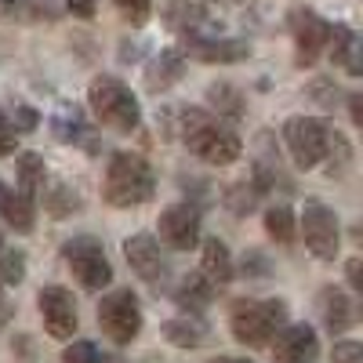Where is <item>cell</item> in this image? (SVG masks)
Here are the masks:
<instances>
[{
    "label": "cell",
    "mask_w": 363,
    "mask_h": 363,
    "mask_svg": "<svg viewBox=\"0 0 363 363\" xmlns=\"http://www.w3.org/2000/svg\"><path fill=\"white\" fill-rule=\"evenodd\" d=\"M349 116L356 120V128H363V91L349 99Z\"/></svg>",
    "instance_id": "cell-36"
},
{
    "label": "cell",
    "mask_w": 363,
    "mask_h": 363,
    "mask_svg": "<svg viewBox=\"0 0 363 363\" xmlns=\"http://www.w3.org/2000/svg\"><path fill=\"white\" fill-rule=\"evenodd\" d=\"M37 120H40V116L29 109V106H15V128H18V131H33Z\"/></svg>",
    "instance_id": "cell-34"
},
{
    "label": "cell",
    "mask_w": 363,
    "mask_h": 363,
    "mask_svg": "<svg viewBox=\"0 0 363 363\" xmlns=\"http://www.w3.org/2000/svg\"><path fill=\"white\" fill-rule=\"evenodd\" d=\"M15 149H18V128L0 113V157H11Z\"/></svg>",
    "instance_id": "cell-32"
},
{
    "label": "cell",
    "mask_w": 363,
    "mask_h": 363,
    "mask_svg": "<svg viewBox=\"0 0 363 363\" xmlns=\"http://www.w3.org/2000/svg\"><path fill=\"white\" fill-rule=\"evenodd\" d=\"M116 8L131 26H145L149 22V0H116Z\"/></svg>",
    "instance_id": "cell-30"
},
{
    "label": "cell",
    "mask_w": 363,
    "mask_h": 363,
    "mask_svg": "<svg viewBox=\"0 0 363 363\" xmlns=\"http://www.w3.org/2000/svg\"><path fill=\"white\" fill-rule=\"evenodd\" d=\"M265 233L277 240L280 247H291L294 244V215H291L287 203H272L265 211Z\"/></svg>",
    "instance_id": "cell-25"
},
{
    "label": "cell",
    "mask_w": 363,
    "mask_h": 363,
    "mask_svg": "<svg viewBox=\"0 0 363 363\" xmlns=\"http://www.w3.org/2000/svg\"><path fill=\"white\" fill-rule=\"evenodd\" d=\"M229 327H233V338L247 349H262L272 345L277 335L287 327V301L280 298H244V301H233V313H229Z\"/></svg>",
    "instance_id": "cell-2"
},
{
    "label": "cell",
    "mask_w": 363,
    "mask_h": 363,
    "mask_svg": "<svg viewBox=\"0 0 363 363\" xmlns=\"http://www.w3.org/2000/svg\"><path fill=\"white\" fill-rule=\"evenodd\" d=\"M330 33H335V26H330V22H323L316 11H306V8L291 11L294 58H298V66H301V69H306V66H313L316 58L323 55V48H330Z\"/></svg>",
    "instance_id": "cell-9"
},
{
    "label": "cell",
    "mask_w": 363,
    "mask_h": 363,
    "mask_svg": "<svg viewBox=\"0 0 363 363\" xmlns=\"http://www.w3.org/2000/svg\"><path fill=\"white\" fill-rule=\"evenodd\" d=\"M87 106L95 113V120L109 131H120V135H131L138 131L142 124V106L135 99V91L116 80V77H95L87 87Z\"/></svg>",
    "instance_id": "cell-3"
},
{
    "label": "cell",
    "mask_w": 363,
    "mask_h": 363,
    "mask_svg": "<svg viewBox=\"0 0 363 363\" xmlns=\"http://www.w3.org/2000/svg\"><path fill=\"white\" fill-rule=\"evenodd\" d=\"M62 258L73 269V277L80 280V287L102 291V287L113 284V265H109V258H106V251L95 236H73L62 247Z\"/></svg>",
    "instance_id": "cell-6"
},
{
    "label": "cell",
    "mask_w": 363,
    "mask_h": 363,
    "mask_svg": "<svg viewBox=\"0 0 363 363\" xmlns=\"http://www.w3.org/2000/svg\"><path fill=\"white\" fill-rule=\"evenodd\" d=\"M18 8V0H0V11H15Z\"/></svg>",
    "instance_id": "cell-39"
},
{
    "label": "cell",
    "mask_w": 363,
    "mask_h": 363,
    "mask_svg": "<svg viewBox=\"0 0 363 363\" xmlns=\"http://www.w3.org/2000/svg\"><path fill=\"white\" fill-rule=\"evenodd\" d=\"M207 102H211V109H215L218 116H229V120H236L240 113H244V95H240L233 84H211L207 87Z\"/></svg>",
    "instance_id": "cell-26"
},
{
    "label": "cell",
    "mask_w": 363,
    "mask_h": 363,
    "mask_svg": "<svg viewBox=\"0 0 363 363\" xmlns=\"http://www.w3.org/2000/svg\"><path fill=\"white\" fill-rule=\"evenodd\" d=\"M37 306H40V316H44V327H48L51 338L66 342V338L77 335L80 316H77V301L66 287H44L37 294Z\"/></svg>",
    "instance_id": "cell-10"
},
{
    "label": "cell",
    "mask_w": 363,
    "mask_h": 363,
    "mask_svg": "<svg viewBox=\"0 0 363 363\" xmlns=\"http://www.w3.org/2000/svg\"><path fill=\"white\" fill-rule=\"evenodd\" d=\"M330 363H363V342H335Z\"/></svg>",
    "instance_id": "cell-31"
},
{
    "label": "cell",
    "mask_w": 363,
    "mask_h": 363,
    "mask_svg": "<svg viewBox=\"0 0 363 363\" xmlns=\"http://www.w3.org/2000/svg\"><path fill=\"white\" fill-rule=\"evenodd\" d=\"M11 320V301H8V294H4V284H0V327H4Z\"/></svg>",
    "instance_id": "cell-37"
},
{
    "label": "cell",
    "mask_w": 363,
    "mask_h": 363,
    "mask_svg": "<svg viewBox=\"0 0 363 363\" xmlns=\"http://www.w3.org/2000/svg\"><path fill=\"white\" fill-rule=\"evenodd\" d=\"M153 189H157L153 167H149L138 153H116L109 160L106 186H102V196H106L109 207H116V211L138 207L145 200H153Z\"/></svg>",
    "instance_id": "cell-4"
},
{
    "label": "cell",
    "mask_w": 363,
    "mask_h": 363,
    "mask_svg": "<svg viewBox=\"0 0 363 363\" xmlns=\"http://www.w3.org/2000/svg\"><path fill=\"white\" fill-rule=\"evenodd\" d=\"M62 363H102L95 342H73L66 352H62Z\"/></svg>",
    "instance_id": "cell-29"
},
{
    "label": "cell",
    "mask_w": 363,
    "mask_h": 363,
    "mask_svg": "<svg viewBox=\"0 0 363 363\" xmlns=\"http://www.w3.org/2000/svg\"><path fill=\"white\" fill-rule=\"evenodd\" d=\"M186 44H189V55L200 58L203 66H233V62H244L251 55L247 40H225V37L203 40L200 33H193V37H186Z\"/></svg>",
    "instance_id": "cell-14"
},
{
    "label": "cell",
    "mask_w": 363,
    "mask_h": 363,
    "mask_svg": "<svg viewBox=\"0 0 363 363\" xmlns=\"http://www.w3.org/2000/svg\"><path fill=\"white\" fill-rule=\"evenodd\" d=\"M215 363H255V359H247V356H218Z\"/></svg>",
    "instance_id": "cell-38"
},
{
    "label": "cell",
    "mask_w": 363,
    "mask_h": 363,
    "mask_svg": "<svg viewBox=\"0 0 363 363\" xmlns=\"http://www.w3.org/2000/svg\"><path fill=\"white\" fill-rule=\"evenodd\" d=\"M102 363H124V359H102Z\"/></svg>",
    "instance_id": "cell-40"
},
{
    "label": "cell",
    "mask_w": 363,
    "mask_h": 363,
    "mask_svg": "<svg viewBox=\"0 0 363 363\" xmlns=\"http://www.w3.org/2000/svg\"><path fill=\"white\" fill-rule=\"evenodd\" d=\"M178 124H182V142H186V149L211 167H229V164L240 160V153H244L240 135L203 109H186Z\"/></svg>",
    "instance_id": "cell-1"
},
{
    "label": "cell",
    "mask_w": 363,
    "mask_h": 363,
    "mask_svg": "<svg viewBox=\"0 0 363 363\" xmlns=\"http://www.w3.org/2000/svg\"><path fill=\"white\" fill-rule=\"evenodd\" d=\"M345 277H349V284H352V291L359 294V306H363V262H359V258H352V262H345Z\"/></svg>",
    "instance_id": "cell-33"
},
{
    "label": "cell",
    "mask_w": 363,
    "mask_h": 363,
    "mask_svg": "<svg viewBox=\"0 0 363 363\" xmlns=\"http://www.w3.org/2000/svg\"><path fill=\"white\" fill-rule=\"evenodd\" d=\"M51 131L69 145H84L87 153H99V138H95V131H91V124L84 120L80 106H58L55 116H51Z\"/></svg>",
    "instance_id": "cell-15"
},
{
    "label": "cell",
    "mask_w": 363,
    "mask_h": 363,
    "mask_svg": "<svg viewBox=\"0 0 363 363\" xmlns=\"http://www.w3.org/2000/svg\"><path fill=\"white\" fill-rule=\"evenodd\" d=\"M301 236H306V247L320 258V262H335L338 247H342V229L338 218L323 200H306L301 211Z\"/></svg>",
    "instance_id": "cell-8"
},
{
    "label": "cell",
    "mask_w": 363,
    "mask_h": 363,
    "mask_svg": "<svg viewBox=\"0 0 363 363\" xmlns=\"http://www.w3.org/2000/svg\"><path fill=\"white\" fill-rule=\"evenodd\" d=\"M284 142H287V153L294 160V167L309 171L320 160L330 157V142H335V131H327L320 120L309 116H291L287 128H284Z\"/></svg>",
    "instance_id": "cell-5"
},
{
    "label": "cell",
    "mask_w": 363,
    "mask_h": 363,
    "mask_svg": "<svg viewBox=\"0 0 363 363\" xmlns=\"http://www.w3.org/2000/svg\"><path fill=\"white\" fill-rule=\"evenodd\" d=\"M320 338L309 323H287L272 342V363H316Z\"/></svg>",
    "instance_id": "cell-13"
},
{
    "label": "cell",
    "mask_w": 363,
    "mask_h": 363,
    "mask_svg": "<svg viewBox=\"0 0 363 363\" xmlns=\"http://www.w3.org/2000/svg\"><path fill=\"white\" fill-rule=\"evenodd\" d=\"M330 62L349 77H363V37L349 26H335L330 33Z\"/></svg>",
    "instance_id": "cell-16"
},
{
    "label": "cell",
    "mask_w": 363,
    "mask_h": 363,
    "mask_svg": "<svg viewBox=\"0 0 363 363\" xmlns=\"http://www.w3.org/2000/svg\"><path fill=\"white\" fill-rule=\"evenodd\" d=\"M160 240L171 251H193L200 244V211L193 203H171L160 215Z\"/></svg>",
    "instance_id": "cell-12"
},
{
    "label": "cell",
    "mask_w": 363,
    "mask_h": 363,
    "mask_svg": "<svg viewBox=\"0 0 363 363\" xmlns=\"http://www.w3.org/2000/svg\"><path fill=\"white\" fill-rule=\"evenodd\" d=\"M258 196H262V189L258 186H233L229 193H225V203H229V211L233 215H251L255 211V203H258Z\"/></svg>",
    "instance_id": "cell-28"
},
{
    "label": "cell",
    "mask_w": 363,
    "mask_h": 363,
    "mask_svg": "<svg viewBox=\"0 0 363 363\" xmlns=\"http://www.w3.org/2000/svg\"><path fill=\"white\" fill-rule=\"evenodd\" d=\"M95 4L99 0H66V11H73L77 18H91L95 15Z\"/></svg>",
    "instance_id": "cell-35"
},
{
    "label": "cell",
    "mask_w": 363,
    "mask_h": 363,
    "mask_svg": "<svg viewBox=\"0 0 363 363\" xmlns=\"http://www.w3.org/2000/svg\"><path fill=\"white\" fill-rule=\"evenodd\" d=\"M215 280L207 277V272L200 269V272H189V277H182V284L174 287V301L186 313H203L207 306H211V298H215Z\"/></svg>",
    "instance_id": "cell-18"
},
{
    "label": "cell",
    "mask_w": 363,
    "mask_h": 363,
    "mask_svg": "<svg viewBox=\"0 0 363 363\" xmlns=\"http://www.w3.org/2000/svg\"><path fill=\"white\" fill-rule=\"evenodd\" d=\"M167 22H171L174 33H182V37L200 33V22H203L200 0H174V4L167 8Z\"/></svg>",
    "instance_id": "cell-24"
},
{
    "label": "cell",
    "mask_w": 363,
    "mask_h": 363,
    "mask_svg": "<svg viewBox=\"0 0 363 363\" xmlns=\"http://www.w3.org/2000/svg\"><path fill=\"white\" fill-rule=\"evenodd\" d=\"M99 327L109 335L113 345H131L142 330V306L131 291H113L99 306Z\"/></svg>",
    "instance_id": "cell-7"
},
{
    "label": "cell",
    "mask_w": 363,
    "mask_h": 363,
    "mask_svg": "<svg viewBox=\"0 0 363 363\" xmlns=\"http://www.w3.org/2000/svg\"><path fill=\"white\" fill-rule=\"evenodd\" d=\"M182 73H186V51H178V48H167V51H160L153 62H149V69H145V84H149V91H167L171 84H178L182 80Z\"/></svg>",
    "instance_id": "cell-17"
},
{
    "label": "cell",
    "mask_w": 363,
    "mask_h": 363,
    "mask_svg": "<svg viewBox=\"0 0 363 363\" xmlns=\"http://www.w3.org/2000/svg\"><path fill=\"white\" fill-rule=\"evenodd\" d=\"M203 272H207V277L211 280H215L218 287H225L229 280H233V255H229V247L222 244V240L218 236H211V240H203Z\"/></svg>",
    "instance_id": "cell-22"
},
{
    "label": "cell",
    "mask_w": 363,
    "mask_h": 363,
    "mask_svg": "<svg viewBox=\"0 0 363 363\" xmlns=\"http://www.w3.org/2000/svg\"><path fill=\"white\" fill-rule=\"evenodd\" d=\"M0 218H4L15 233H29L33 229V200L22 189H8L0 182Z\"/></svg>",
    "instance_id": "cell-19"
},
{
    "label": "cell",
    "mask_w": 363,
    "mask_h": 363,
    "mask_svg": "<svg viewBox=\"0 0 363 363\" xmlns=\"http://www.w3.org/2000/svg\"><path fill=\"white\" fill-rule=\"evenodd\" d=\"M164 338L178 349H196L207 342V323L200 320V313H189V316H174L164 323Z\"/></svg>",
    "instance_id": "cell-21"
},
{
    "label": "cell",
    "mask_w": 363,
    "mask_h": 363,
    "mask_svg": "<svg viewBox=\"0 0 363 363\" xmlns=\"http://www.w3.org/2000/svg\"><path fill=\"white\" fill-rule=\"evenodd\" d=\"M26 280V255L18 247H4L0 244V284L4 287H18Z\"/></svg>",
    "instance_id": "cell-27"
},
{
    "label": "cell",
    "mask_w": 363,
    "mask_h": 363,
    "mask_svg": "<svg viewBox=\"0 0 363 363\" xmlns=\"http://www.w3.org/2000/svg\"><path fill=\"white\" fill-rule=\"evenodd\" d=\"M124 258L128 265L135 269V277H142L145 284H153L160 287L167 280V258L157 244V236H149V233H135L124 240Z\"/></svg>",
    "instance_id": "cell-11"
},
{
    "label": "cell",
    "mask_w": 363,
    "mask_h": 363,
    "mask_svg": "<svg viewBox=\"0 0 363 363\" xmlns=\"http://www.w3.org/2000/svg\"><path fill=\"white\" fill-rule=\"evenodd\" d=\"M320 316H323V323H327L330 335H342V330H349L352 320H356L349 298H345L338 287H323V291H320Z\"/></svg>",
    "instance_id": "cell-20"
},
{
    "label": "cell",
    "mask_w": 363,
    "mask_h": 363,
    "mask_svg": "<svg viewBox=\"0 0 363 363\" xmlns=\"http://www.w3.org/2000/svg\"><path fill=\"white\" fill-rule=\"evenodd\" d=\"M48 186V167L37 153H22L18 157V189L29 196V200H37Z\"/></svg>",
    "instance_id": "cell-23"
}]
</instances>
